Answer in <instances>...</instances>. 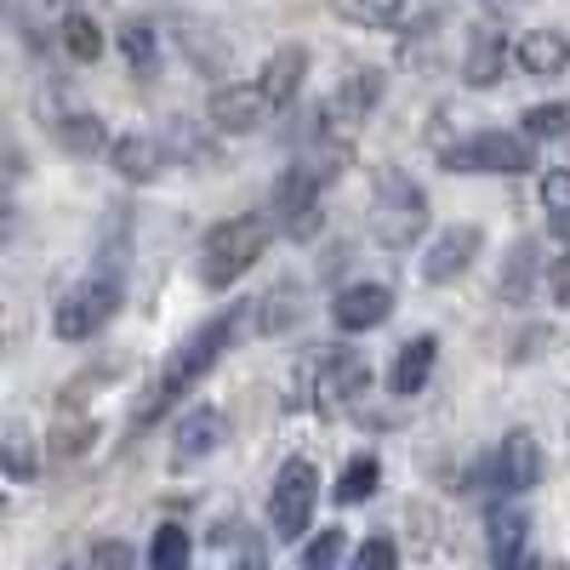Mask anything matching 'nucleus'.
<instances>
[{
  "mask_svg": "<svg viewBox=\"0 0 570 570\" xmlns=\"http://www.w3.org/2000/svg\"><path fill=\"white\" fill-rule=\"evenodd\" d=\"M52 131H58V142H63V149L69 155H98L104 149V120L98 115H86V109H75V115H58L52 120Z\"/></svg>",
  "mask_w": 570,
  "mask_h": 570,
  "instance_id": "5701e85b",
  "label": "nucleus"
},
{
  "mask_svg": "<svg viewBox=\"0 0 570 570\" xmlns=\"http://www.w3.org/2000/svg\"><path fill=\"white\" fill-rule=\"evenodd\" d=\"M234 331H240V308H228V314H217V320H206L188 343H177V354L166 360V371H160V383H155V394H149V416H160L171 400H183L188 389L200 383V376L228 354V343H234Z\"/></svg>",
  "mask_w": 570,
  "mask_h": 570,
  "instance_id": "f03ea898",
  "label": "nucleus"
},
{
  "mask_svg": "<svg viewBox=\"0 0 570 570\" xmlns=\"http://www.w3.org/2000/svg\"><path fill=\"white\" fill-rule=\"evenodd\" d=\"M537 485H542V445L531 428L502 434V445L468 473V491H491V497H525Z\"/></svg>",
  "mask_w": 570,
  "mask_h": 570,
  "instance_id": "20e7f679",
  "label": "nucleus"
},
{
  "mask_svg": "<svg viewBox=\"0 0 570 570\" xmlns=\"http://www.w3.org/2000/svg\"><path fill=\"white\" fill-rule=\"evenodd\" d=\"M331 7L360 29H416L422 18L440 12V0H331Z\"/></svg>",
  "mask_w": 570,
  "mask_h": 570,
  "instance_id": "f8f14e48",
  "label": "nucleus"
},
{
  "mask_svg": "<svg viewBox=\"0 0 570 570\" xmlns=\"http://www.w3.org/2000/svg\"><path fill=\"white\" fill-rule=\"evenodd\" d=\"M115 308H120V279L115 274H91V279L69 285V292L58 297L52 331H58L63 343H91L115 320Z\"/></svg>",
  "mask_w": 570,
  "mask_h": 570,
  "instance_id": "423d86ee",
  "label": "nucleus"
},
{
  "mask_svg": "<svg viewBox=\"0 0 570 570\" xmlns=\"http://www.w3.org/2000/svg\"><path fill=\"white\" fill-rule=\"evenodd\" d=\"M188 559H195V542H188L183 525H160L155 531V548H149V564L155 570H183Z\"/></svg>",
  "mask_w": 570,
  "mask_h": 570,
  "instance_id": "a878e982",
  "label": "nucleus"
},
{
  "mask_svg": "<svg viewBox=\"0 0 570 570\" xmlns=\"http://www.w3.org/2000/svg\"><path fill=\"white\" fill-rule=\"evenodd\" d=\"M525 531H531V519L519 508H491V519H485L491 564H537V553H525Z\"/></svg>",
  "mask_w": 570,
  "mask_h": 570,
  "instance_id": "dca6fc26",
  "label": "nucleus"
},
{
  "mask_svg": "<svg viewBox=\"0 0 570 570\" xmlns=\"http://www.w3.org/2000/svg\"><path fill=\"white\" fill-rule=\"evenodd\" d=\"M376 485H383V462H376V456L365 451V456H354V462L343 468V480H337V502H365V497H376Z\"/></svg>",
  "mask_w": 570,
  "mask_h": 570,
  "instance_id": "b1692460",
  "label": "nucleus"
},
{
  "mask_svg": "<svg viewBox=\"0 0 570 570\" xmlns=\"http://www.w3.org/2000/svg\"><path fill=\"white\" fill-rule=\"evenodd\" d=\"M531 166H537L531 131H480L445 149V171H468V177H525Z\"/></svg>",
  "mask_w": 570,
  "mask_h": 570,
  "instance_id": "7ed1b4c3",
  "label": "nucleus"
},
{
  "mask_svg": "<svg viewBox=\"0 0 570 570\" xmlns=\"http://www.w3.org/2000/svg\"><path fill=\"white\" fill-rule=\"evenodd\" d=\"M422 228H428V195H422V183H411L405 171H383V177H376V200H371V234L383 246L405 252Z\"/></svg>",
  "mask_w": 570,
  "mask_h": 570,
  "instance_id": "39448f33",
  "label": "nucleus"
},
{
  "mask_svg": "<svg viewBox=\"0 0 570 570\" xmlns=\"http://www.w3.org/2000/svg\"><path fill=\"white\" fill-rule=\"evenodd\" d=\"M91 434H98V422H80V428H58V434L52 440H46V445H52V451H63V456H75Z\"/></svg>",
  "mask_w": 570,
  "mask_h": 570,
  "instance_id": "2f4dec72",
  "label": "nucleus"
},
{
  "mask_svg": "<svg viewBox=\"0 0 570 570\" xmlns=\"http://www.w3.org/2000/svg\"><path fill=\"white\" fill-rule=\"evenodd\" d=\"M537 279H542L537 240H519V246H513V257H508V268L497 274V297H502V303H531Z\"/></svg>",
  "mask_w": 570,
  "mask_h": 570,
  "instance_id": "412c9836",
  "label": "nucleus"
},
{
  "mask_svg": "<svg viewBox=\"0 0 570 570\" xmlns=\"http://www.w3.org/2000/svg\"><path fill=\"white\" fill-rule=\"evenodd\" d=\"M7 468H12V480H29V440H23V428H12L7 434Z\"/></svg>",
  "mask_w": 570,
  "mask_h": 570,
  "instance_id": "473e14b6",
  "label": "nucleus"
},
{
  "mask_svg": "<svg viewBox=\"0 0 570 570\" xmlns=\"http://www.w3.org/2000/svg\"><path fill=\"white\" fill-rule=\"evenodd\" d=\"M343 559V531H320L308 548H303V564L308 570H320V564H337Z\"/></svg>",
  "mask_w": 570,
  "mask_h": 570,
  "instance_id": "c756f323",
  "label": "nucleus"
},
{
  "mask_svg": "<svg viewBox=\"0 0 570 570\" xmlns=\"http://www.w3.org/2000/svg\"><path fill=\"white\" fill-rule=\"evenodd\" d=\"M63 46H69V58H75V63H98V52H104V29L91 23L86 12H69V18H63Z\"/></svg>",
  "mask_w": 570,
  "mask_h": 570,
  "instance_id": "393cba45",
  "label": "nucleus"
},
{
  "mask_svg": "<svg viewBox=\"0 0 570 570\" xmlns=\"http://www.w3.org/2000/svg\"><path fill=\"white\" fill-rule=\"evenodd\" d=\"M223 440H228V422H223L217 405L188 411V416L177 422V440H171V468H195V462H206Z\"/></svg>",
  "mask_w": 570,
  "mask_h": 570,
  "instance_id": "4468645a",
  "label": "nucleus"
},
{
  "mask_svg": "<svg viewBox=\"0 0 570 570\" xmlns=\"http://www.w3.org/2000/svg\"><path fill=\"white\" fill-rule=\"evenodd\" d=\"M383 91H389L383 69H354V75L325 98V109L314 115V120H320L314 131H348V126H360L376 104H383Z\"/></svg>",
  "mask_w": 570,
  "mask_h": 570,
  "instance_id": "9d476101",
  "label": "nucleus"
},
{
  "mask_svg": "<svg viewBox=\"0 0 570 570\" xmlns=\"http://www.w3.org/2000/svg\"><path fill=\"white\" fill-rule=\"evenodd\" d=\"M314 502H320V468L308 456H292L274 473V485H268V525H274V537L297 542L308 531V519H314Z\"/></svg>",
  "mask_w": 570,
  "mask_h": 570,
  "instance_id": "0eeeda50",
  "label": "nucleus"
},
{
  "mask_svg": "<svg viewBox=\"0 0 570 570\" xmlns=\"http://www.w3.org/2000/svg\"><path fill=\"white\" fill-rule=\"evenodd\" d=\"M434 360H440V337H411L405 348H400V360H394V371H389V389L400 394V400H411V394H422L428 389V376H434Z\"/></svg>",
  "mask_w": 570,
  "mask_h": 570,
  "instance_id": "f3484780",
  "label": "nucleus"
},
{
  "mask_svg": "<svg viewBox=\"0 0 570 570\" xmlns=\"http://www.w3.org/2000/svg\"><path fill=\"white\" fill-rule=\"evenodd\" d=\"M519 69L525 75H564L570 69V40L559 29H531L525 40H519Z\"/></svg>",
  "mask_w": 570,
  "mask_h": 570,
  "instance_id": "aec40b11",
  "label": "nucleus"
},
{
  "mask_svg": "<svg viewBox=\"0 0 570 570\" xmlns=\"http://www.w3.org/2000/svg\"><path fill=\"white\" fill-rule=\"evenodd\" d=\"M354 564H360V570H394V564H400V548H394L389 537H365V542L354 548Z\"/></svg>",
  "mask_w": 570,
  "mask_h": 570,
  "instance_id": "c85d7f7f",
  "label": "nucleus"
},
{
  "mask_svg": "<svg viewBox=\"0 0 570 570\" xmlns=\"http://www.w3.org/2000/svg\"><path fill=\"white\" fill-rule=\"evenodd\" d=\"M548 292H553L559 308H570V257H559V263L548 268Z\"/></svg>",
  "mask_w": 570,
  "mask_h": 570,
  "instance_id": "72a5a7b5",
  "label": "nucleus"
},
{
  "mask_svg": "<svg viewBox=\"0 0 570 570\" xmlns=\"http://www.w3.org/2000/svg\"><path fill=\"white\" fill-rule=\"evenodd\" d=\"M91 564H109V570H126V564H137V553L126 548V542H91V553H86Z\"/></svg>",
  "mask_w": 570,
  "mask_h": 570,
  "instance_id": "7c9ffc66",
  "label": "nucleus"
},
{
  "mask_svg": "<svg viewBox=\"0 0 570 570\" xmlns=\"http://www.w3.org/2000/svg\"><path fill=\"white\" fill-rule=\"evenodd\" d=\"M525 131L531 137H564L570 131V104H531L525 109Z\"/></svg>",
  "mask_w": 570,
  "mask_h": 570,
  "instance_id": "cd10ccee",
  "label": "nucleus"
},
{
  "mask_svg": "<svg viewBox=\"0 0 570 570\" xmlns=\"http://www.w3.org/2000/svg\"><path fill=\"white\" fill-rule=\"evenodd\" d=\"M394 314V292L383 279H360V285H343L337 303H331V320H337L343 331H376Z\"/></svg>",
  "mask_w": 570,
  "mask_h": 570,
  "instance_id": "ddd939ff",
  "label": "nucleus"
},
{
  "mask_svg": "<svg viewBox=\"0 0 570 570\" xmlns=\"http://www.w3.org/2000/svg\"><path fill=\"white\" fill-rule=\"evenodd\" d=\"M303 75H308V52H303V46H279V52L263 63L257 80H263V91L274 98V109H285L303 91Z\"/></svg>",
  "mask_w": 570,
  "mask_h": 570,
  "instance_id": "6ab92c4d",
  "label": "nucleus"
},
{
  "mask_svg": "<svg viewBox=\"0 0 570 570\" xmlns=\"http://www.w3.org/2000/svg\"><path fill=\"white\" fill-rule=\"evenodd\" d=\"M268 115H274V98L263 91V80H228L206 98V126L217 137H252Z\"/></svg>",
  "mask_w": 570,
  "mask_h": 570,
  "instance_id": "1a4fd4ad",
  "label": "nucleus"
},
{
  "mask_svg": "<svg viewBox=\"0 0 570 570\" xmlns=\"http://www.w3.org/2000/svg\"><path fill=\"white\" fill-rule=\"evenodd\" d=\"M274 217L263 212H246V217H228L217 223L206 240H200V279L212 292H228L234 279H246L263 257H268V240H274Z\"/></svg>",
  "mask_w": 570,
  "mask_h": 570,
  "instance_id": "f257e3e1",
  "label": "nucleus"
},
{
  "mask_svg": "<svg viewBox=\"0 0 570 570\" xmlns=\"http://www.w3.org/2000/svg\"><path fill=\"white\" fill-rule=\"evenodd\" d=\"M120 52H126L131 75H142V80L160 75V35H155V23H142V18L120 23Z\"/></svg>",
  "mask_w": 570,
  "mask_h": 570,
  "instance_id": "4be33fe9",
  "label": "nucleus"
},
{
  "mask_svg": "<svg viewBox=\"0 0 570 570\" xmlns=\"http://www.w3.org/2000/svg\"><path fill=\"white\" fill-rule=\"evenodd\" d=\"M519 52H508V40L497 35V29H480L468 40V58H462V80L473 86V91H485V86H497L502 75H508V63H513Z\"/></svg>",
  "mask_w": 570,
  "mask_h": 570,
  "instance_id": "2eb2a0df",
  "label": "nucleus"
},
{
  "mask_svg": "<svg viewBox=\"0 0 570 570\" xmlns=\"http://www.w3.org/2000/svg\"><path fill=\"white\" fill-rule=\"evenodd\" d=\"M109 155H115V171H120L126 183H155V177L171 166L166 142H160V137H137V131H131V137H120Z\"/></svg>",
  "mask_w": 570,
  "mask_h": 570,
  "instance_id": "a211bd4d",
  "label": "nucleus"
},
{
  "mask_svg": "<svg viewBox=\"0 0 570 570\" xmlns=\"http://www.w3.org/2000/svg\"><path fill=\"white\" fill-rule=\"evenodd\" d=\"M371 394V365L354 348H325L314 365V411L320 416H343Z\"/></svg>",
  "mask_w": 570,
  "mask_h": 570,
  "instance_id": "6e6552de",
  "label": "nucleus"
},
{
  "mask_svg": "<svg viewBox=\"0 0 570 570\" xmlns=\"http://www.w3.org/2000/svg\"><path fill=\"white\" fill-rule=\"evenodd\" d=\"M542 206H548V228L559 234V240H570V171L542 177Z\"/></svg>",
  "mask_w": 570,
  "mask_h": 570,
  "instance_id": "bb28decb",
  "label": "nucleus"
},
{
  "mask_svg": "<svg viewBox=\"0 0 570 570\" xmlns=\"http://www.w3.org/2000/svg\"><path fill=\"white\" fill-rule=\"evenodd\" d=\"M485 246V234L473 228V223H451L445 234H434V246L422 252V279H434V285H451L456 274L473 268V257H480Z\"/></svg>",
  "mask_w": 570,
  "mask_h": 570,
  "instance_id": "9b49d317",
  "label": "nucleus"
},
{
  "mask_svg": "<svg viewBox=\"0 0 570 570\" xmlns=\"http://www.w3.org/2000/svg\"><path fill=\"white\" fill-rule=\"evenodd\" d=\"M480 7H485V12H497V18H513V12H525L531 0H480Z\"/></svg>",
  "mask_w": 570,
  "mask_h": 570,
  "instance_id": "f704fd0d",
  "label": "nucleus"
}]
</instances>
